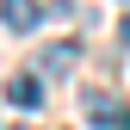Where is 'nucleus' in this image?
Returning a JSON list of instances; mask_svg holds the SVG:
<instances>
[{
	"label": "nucleus",
	"mask_w": 130,
	"mask_h": 130,
	"mask_svg": "<svg viewBox=\"0 0 130 130\" xmlns=\"http://www.w3.org/2000/svg\"><path fill=\"white\" fill-rule=\"evenodd\" d=\"M74 56H80V43L68 37V43H56V50H43V56H37V68H43V74H68V68H74Z\"/></svg>",
	"instance_id": "4"
},
{
	"label": "nucleus",
	"mask_w": 130,
	"mask_h": 130,
	"mask_svg": "<svg viewBox=\"0 0 130 130\" xmlns=\"http://www.w3.org/2000/svg\"><path fill=\"white\" fill-rule=\"evenodd\" d=\"M6 99L19 105V111H37V105H43V80H37V74H12V80H6Z\"/></svg>",
	"instance_id": "3"
},
{
	"label": "nucleus",
	"mask_w": 130,
	"mask_h": 130,
	"mask_svg": "<svg viewBox=\"0 0 130 130\" xmlns=\"http://www.w3.org/2000/svg\"><path fill=\"white\" fill-rule=\"evenodd\" d=\"M0 19H6V31H37L43 6L37 0H0Z\"/></svg>",
	"instance_id": "2"
},
{
	"label": "nucleus",
	"mask_w": 130,
	"mask_h": 130,
	"mask_svg": "<svg viewBox=\"0 0 130 130\" xmlns=\"http://www.w3.org/2000/svg\"><path fill=\"white\" fill-rule=\"evenodd\" d=\"M87 124L93 130H130V105L111 93H87Z\"/></svg>",
	"instance_id": "1"
},
{
	"label": "nucleus",
	"mask_w": 130,
	"mask_h": 130,
	"mask_svg": "<svg viewBox=\"0 0 130 130\" xmlns=\"http://www.w3.org/2000/svg\"><path fill=\"white\" fill-rule=\"evenodd\" d=\"M124 43H130V12H124Z\"/></svg>",
	"instance_id": "5"
}]
</instances>
